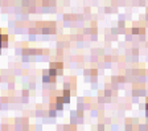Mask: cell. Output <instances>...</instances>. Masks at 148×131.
<instances>
[{"label": "cell", "mask_w": 148, "mask_h": 131, "mask_svg": "<svg viewBox=\"0 0 148 131\" xmlns=\"http://www.w3.org/2000/svg\"><path fill=\"white\" fill-rule=\"evenodd\" d=\"M7 45V36H4V34H0V49L3 47H5Z\"/></svg>", "instance_id": "6da1fadb"}]
</instances>
